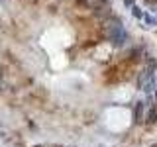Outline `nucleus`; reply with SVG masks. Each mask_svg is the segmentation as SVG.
I'll return each mask as SVG.
<instances>
[{"label": "nucleus", "instance_id": "3", "mask_svg": "<svg viewBox=\"0 0 157 147\" xmlns=\"http://www.w3.org/2000/svg\"><path fill=\"white\" fill-rule=\"evenodd\" d=\"M124 4H128V6H132V4H134V0H124Z\"/></svg>", "mask_w": 157, "mask_h": 147}, {"label": "nucleus", "instance_id": "2", "mask_svg": "<svg viewBox=\"0 0 157 147\" xmlns=\"http://www.w3.org/2000/svg\"><path fill=\"white\" fill-rule=\"evenodd\" d=\"M134 16H136V18H144V16H145V14H144V12H141V10H140V8H137V6H134Z\"/></svg>", "mask_w": 157, "mask_h": 147}, {"label": "nucleus", "instance_id": "1", "mask_svg": "<svg viewBox=\"0 0 157 147\" xmlns=\"http://www.w3.org/2000/svg\"><path fill=\"white\" fill-rule=\"evenodd\" d=\"M110 39L116 43V45H122V43L126 41V32H124V28H122L120 24L110 28Z\"/></svg>", "mask_w": 157, "mask_h": 147}, {"label": "nucleus", "instance_id": "4", "mask_svg": "<svg viewBox=\"0 0 157 147\" xmlns=\"http://www.w3.org/2000/svg\"><path fill=\"white\" fill-rule=\"evenodd\" d=\"M0 2H4V0H0Z\"/></svg>", "mask_w": 157, "mask_h": 147}]
</instances>
